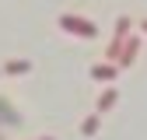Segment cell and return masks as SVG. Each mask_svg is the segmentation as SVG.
<instances>
[{
    "label": "cell",
    "instance_id": "4",
    "mask_svg": "<svg viewBox=\"0 0 147 140\" xmlns=\"http://www.w3.org/2000/svg\"><path fill=\"white\" fill-rule=\"evenodd\" d=\"M116 102H119L116 88H109V91H102V95H98V116H102V112H109V109H112Z\"/></svg>",
    "mask_w": 147,
    "mask_h": 140
},
{
    "label": "cell",
    "instance_id": "6",
    "mask_svg": "<svg viewBox=\"0 0 147 140\" xmlns=\"http://www.w3.org/2000/svg\"><path fill=\"white\" fill-rule=\"evenodd\" d=\"M98 122H102L98 112H95V116H88V119L81 122V133H84V137H95V133H98Z\"/></svg>",
    "mask_w": 147,
    "mask_h": 140
},
{
    "label": "cell",
    "instance_id": "7",
    "mask_svg": "<svg viewBox=\"0 0 147 140\" xmlns=\"http://www.w3.org/2000/svg\"><path fill=\"white\" fill-rule=\"evenodd\" d=\"M137 28H140V32H147V18H144V21H140V25H137Z\"/></svg>",
    "mask_w": 147,
    "mask_h": 140
},
{
    "label": "cell",
    "instance_id": "2",
    "mask_svg": "<svg viewBox=\"0 0 147 140\" xmlns=\"http://www.w3.org/2000/svg\"><path fill=\"white\" fill-rule=\"evenodd\" d=\"M137 52H140V39H137V35H130V39L123 42V49H119V56H116V67H119V70H126V67H133V60H137Z\"/></svg>",
    "mask_w": 147,
    "mask_h": 140
},
{
    "label": "cell",
    "instance_id": "1",
    "mask_svg": "<svg viewBox=\"0 0 147 140\" xmlns=\"http://www.w3.org/2000/svg\"><path fill=\"white\" fill-rule=\"evenodd\" d=\"M60 28L70 35H81V39H98V25L88 21V18H77V14H60Z\"/></svg>",
    "mask_w": 147,
    "mask_h": 140
},
{
    "label": "cell",
    "instance_id": "5",
    "mask_svg": "<svg viewBox=\"0 0 147 140\" xmlns=\"http://www.w3.org/2000/svg\"><path fill=\"white\" fill-rule=\"evenodd\" d=\"M28 70H32L28 60H7L4 63V74H28Z\"/></svg>",
    "mask_w": 147,
    "mask_h": 140
},
{
    "label": "cell",
    "instance_id": "8",
    "mask_svg": "<svg viewBox=\"0 0 147 140\" xmlns=\"http://www.w3.org/2000/svg\"><path fill=\"white\" fill-rule=\"evenodd\" d=\"M39 140H53V137H39Z\"/></svg>",
    "mask_w": 147,
    "mask_h": 140
},
{
    "label": "cell",
    "instance_id": "3",
    "mask_svg": "<svg viewBox=\"0 0 147 140\" xmlns=\"http://www.w3.org/2000/svg\"><path fill=\"white\" fill-rule=\"evenodd\" d=\"M116 74H119L116 63H95V67H91V77H95V81H105V84H112Z\"/></svg>",
    "mask_w": 147,
    "mask_h": 140
}]
</instances>
